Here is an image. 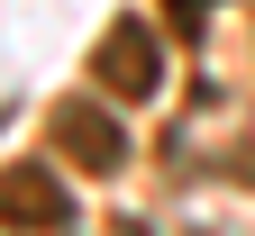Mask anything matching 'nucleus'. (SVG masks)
Segmentation results:
<instances>
[{
  "instance_id": "2",
  "label": "nucleus",
  "mask_w": 255,
  "mask_h": 236,
  "mask_svg": "<svg viewBox=\"0 0 255 236\" xmlns=\"http://www.w3.org/2000/svg\"><path fill=\"white\" fill-rule=\"evenodd\" d=\"M55 155H73L82 173H119V163H128V137H119V118H110V109L64 100V109H55Z\"/></svg>"
},
{
  "instance_id": "1",
  "label": "nucleus",
  "mask_w": 255,
  "mask_h": 236,
  "mask_svg": "<svg viewBox=\"0 0 255 236\" xmlns=\"http://www.w3.org/2000/svg\"><path fill=\"white\" fill-rule=\"evenodd\" d=\"M91 73H101L110 100H155V91H164V46H155V27H146V18H110Z\"/></svg>"
},
{
  "instance_id": "3",
  "label": "nucleus",
  "mask_w": 255,
  "mask_h": 236,
  "mask_svg": "<svg viewBox=\"0 0 255 236\" xmlns=\"http://www.w3.org/2000/svg\"><path fill=\"white\" fill-rule=\"evenodd\" d=\"M64 218H73V200H64V182L46 163H9L0 173V227H64Z\"/></svg>"
}]
</instances>
